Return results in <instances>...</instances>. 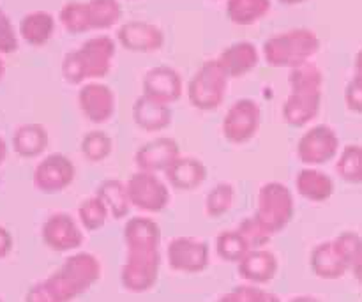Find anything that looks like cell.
<instances>
[{"mask_svg": "<svg viewBox=\"0 0 362 302\" xmlns=\"http://www.w3.org/2000/svg\"><path fill=\"white\" fill-rule=\"evenodd\" d=\"M226 296H228L230 302H281L276 294L267 292L257 285L235 286Z\"/></svg>", "mask_w": 362, "mask_h": 302, "instance_id": "d590c367", "label": "cell"}, {"mask_svg": "<svg viewBox=\"0 0 362 302\" xmlns=\"http://www.w3.org/2000/svg\"><path fill=\"white\" fill-rule=\"evenodd\" d=\"M87 6L92 30H108L115 27L122 18V7L119 0H88Z\"/></svg>", "mask_w": 362, "mask_h": 302, "instance_id": "f1b7e54d", "label": "cell"}, {"mask_svg": "<svg viewBox=\"0 0 362 302\" xmlns=\"http://www.w3.org/2000/svg\"><path fill=\"white\" fill-rule=\"evenodd\" d=\"M59 20L69 34H83L90 32V16H88L87 2H67L59 13Z\"/></svg>", "mask_w": 362, "mask_h": 302, "instance_id": "1f68e13d", "label": "cell"}, {"mask_svg": "<svg viewBox=\"0 0 362 302\" xmlns=\"http://www.w3.org/2000/svg\"><path fill=\"white\" fill-rule=\"evenodd\" d=\"M339 179L349 184H362V145H349L343 149L336 163Z\"/></svg>", "mask_w": 362, "mask_h": 302, "instance_id": "d6a6232c", "label": "cell"}, {"mask_svg": "<svg viewBox=\"0 0 362 302\" xmlns=\"http://www.w3.org/2000/svg\"><path fill=\"white\" fill-rule=\"evenodd\" d=\"M235 202V187L232 182H218L205 198V216L218 219L228 214Z\"/></svg>", "mask_w": 362, "mask_h": 302, "instance_id": "f546056e", "label": "cell"}, {"mask_svg": "<svg viewBox=\"0 0 362 302\" xmlns=\"http://www.w3.org/2000/svg\"><path fill=\"white\" fill-rule=\"evenodd\" d=\"M172 110L168 105L154 101L141 94L133 105V120L145 133H159L172 124Z\"/></svg>", "mask_w": 362, "mask_h": 302, "instance_id": "603a6c76", "label": "cell"}, {"mask_svg": "<svg viewBox=\"0 0 362 302\" xmlns=\"http://www.w3.org/2000/svg\"><path fill=\"white\" fill-rule=\"evenodd\" d=\"M13 246H14L13 236H11L9 230L4 228V226L0 225V260L9 257V253L13 251Z\"/></svg>", "mask_w": 362, "mask_h": 302, "instance_id": "b9f144b4", "label": "cell"}, {"mask_svg": "<svg viewBox=\"0 0 362 302\" xmlns=\"http://www.w3.org/2000/svg\"><path fill=\"white\" fill-rule=\"evenodd\" d=\"M141 87L144 95L170 106L182 95V78L173 67L158 66L145 73Z\"/></svg>", "mask_w": 362, "mask_h": 302, "instance_id": "5bb4252c", "label": "cell"}, {"mask_svg": "<svg viewBox=\"0 0 362 302\" xmlns=\"http://www.w3.org/2000/svg\"><path fill=\"white\" fill-rule=\"evenodd\" d=\"M296 191L311 204H324L334 193V180L322 170L306 166L296 175Z\"/></svg>", "mask_w": 362, "mask_h": 302, "instance_id": "cb8c5ba5", "label": "cell"}, {"mask_svg": "<svg viewBox=\"0 0 362 302\" xmlns=\"http://www.w3.org/2000/svg\"><path fill=\"white\" fill-rule=\"evenodd\" d=\"M290 91H322L324 88V73L313 62L290 69Z\"/></svg>", "mask_w": 362, "mask_h": 302, "instance_id": "e575fe53", "label": "cell"}, {"mask_svg": "<svg viewBox=\"0 0 362 302\" xmlns=\"http://www.w3.org/2000/svg\"><path fill=\"white\" fill-rule=\"evenodd\" d=\"M237 230L246 237L251 250H260V248H265L269 244V240H271V236H267V233L260 228V225L255 221L253 216H251V218L243 219L240 225L237 226Z\"/></svg>", "mask_w": 362, "mask_h": 302, "instance_id": "74e56055", "label": "cell"}, {"mask_svg": "<svg viewBox=\"0 0 362 302\" xmlns=\"http://www.w3.org/2000/svg\"><path fill=\"white\" fill-rule=\"evenodd\" d=\"M354 80L362 83V50L356 55V62H354Z\"/></svg>", "mask_w": 362, "mask_h": 302, "instance_id": "7bdbcfd3", "label": "cell"}, {"mask_svg": "<svg viewBox=\"0 0 362 302\" xmlns=\"http://www.w3.org/2000/svg\"><path fill=\"white\" fill-rule=\"evenodd\" d=\"M262 122V110L257 101L243 98L233 103L223 119V137L233 145H244L257 137Z\"/></svg>", "mask_w": 362, "mask_h": 302, "instance_id": "9c48e42d", "label": "cell"}, {"mask_svg": "<svg viewBox=\"0 0 362 302\" xmlns=\"http://www.w3.org/2000/svg\"><path fill=\"white\" fill-rule=\"evenodd\" d=\"M4 73H6V64H4L2 57H0V80L4 78Z\"/></svg>", "mask_w": 362, "mask_h": 302, "instance_id": "c3c4849f", "label": "cell"}, {"mask_svg": "<svg viewBox=\"0 0 362 302\" xmlns=\"http://www.w3.org/2000/svg\"><path fill=\"white\" fill-rule=\"evenodd\" d=\"M110 218V212L101 198L90 197L78 205V219L83 230L87 232H98L106 225Z\"/></svg>", "mask_w": 362, "mask_h": 302, "instance_id": "836d02e7", "label": "cell"}, {"mask_svg": "<svg viewBox=\"0 0 362 302\" xmlns=\"http://www.w3.org/2000/svg\"><path fill=\"white\" fill-rule=\"evenodd\" d=\"M218 302H230V299H228V296H223L221 299H219Z\"/></svg>", "mask_w": 362, "mask_h": 302, "instance_id": "681fc988", "label": "cell"}, {"mask_svg": "<svg viewBox=\"0 0 362 302\" xmlns=\"http://www.w3.org/2000/svg\"><path fill=\"white\" fill-rule=\"evenodd\" d=\"M81 154L90 163H101L108 159L113 152V140L108 133L101 129H92L85 133L80 144Z\"/></svg>", "mask_w": 362, "mask_h": 302, "instance_id": "4dcf8cb0", "label": "cell"}, {"mask_svg": "<svg viewBox=\"0 0 362 302\" xmlns=\"http://www.w3.org/2000/svg\"><path fill=\"white\" fill-rule=\"evenodd\" d=\"M345 103L350 112L362 113V83L356 81L354 78L345 88Z\"/></svg>", "mask_w": 362, "mask_h": 302, "instance_id": "ab89813d", "label": "cell"}, {"mask_svg": "<svg viewBox=\"0 0 362 302\" xmlns=\"http://www.w3.org/2000/svg\"><path fill=\"white\" fill-rule=\"evenodd\" d=\"M296 214V200L288 186L283 182H265L258 190L255 221L267 236L283 232Z\"/></svg>", "mask_w": 362, "mask_h": 302, "instance_id": "5b68a950", "label": "cell"}, {"mask_svg": "<svg viewBox=\"0 0 362 302\" xmlns=\"http://www.w3.org/2000/svg\"><path fill=\"white\" fill-rule=\"evenodd\" d=\"M74 177H76V166L73 159L55 152V154L45 156L35 165L32 182L35 190L41 193L55 194L67 190L74 182Z\"/></svg>", "mask_w": 362, "mask_h": 302, "instance_id": "30bf717a", "label": "cell"}, {"mask_svg": "<svg viewBox=\"0 0 362 302\" xmlns=\"http://www.w3.org/2000/svg\"><path fill=\"white\" fill-rule=\"evenodd\" d=\"M115 53V41L108 35H95L87 39L80 48L64 55V80L69 85H81L87 80L105 78L112 71Z\"/></svg>", "mask_w": 362, "mask_h": 302, "instance_id": "3957f363", "label": "cell"}, {"mask_svg": "<svg viewBox=\"0 0 362 302\" xmlns=\"http://www.w3.org/2000/svg\"><path fill=\"white\" fill-rule=\"evenodd\" d=\"M166 258L172 271L184 274H198L209 267L211 251L209 244L198 237H175L168 243Z\"/></svg>", "mask_w": 362, "mask_h": 302, "instance_id": "8fae6325", "label": "cell"}, {"mask_svg": "<svg viewBox=\"0 0 362 302\" xmlns=\"http://www.w3.org/2000/svg\"><path fill=\"white\" fill-rule=\"evenodd\" d=\"M339 137L327 124L310 127L297 141V158L303 165L317 166L327 165L338 156Z\"/></svg>", "mask_w": 362, "mask_h": 302, "instance_id": "ba28073f", "label": "cell"}, {"mask_svg": "<svg viewBox=\"0 0 362 302\" xmlns=\"http://www.w3.org/2000/svg\"><path fill=\"white\" fill-rule=\"evenodd\" d=\"M218 60L230 78H243L258 66L260 53L253 42L239 41L223 50Z\"/></svg>", "mask_w": 362, "mask_h": 302, "instance_id": "7402d4cb", "label": "cell"}, {"mask_svg": "<svg viewBox=\"0 0 362 302\" xmlns=\"http://www.w3.org/2000/svg\"><path fill=\"white\" fill-rule=\"evenodd\" d=\"M78 106L88 122L103 126L115 115V92L108 85L99 83V81L85 83L78 92Z\"/></svg>", "mask_w": 362, "mask_h": 302, "instance_id": "4fadbf2b", "label": "cell"}, {"mask_svg": "<svg viewBox=\"0 0 362 302\" xmlns=\"http://www.w3.org/2000/svg\"><path fill=\"white\" fill-rule=\"evenodd\" d=\"M322 108V91H290L283 105V120L290 127H306L318 117Z\"/></svg>", "mask_w": 362, "mask_h": 302, "instance_id": "e0dca14e", "label": "cell"}, {"mask_svg": "<svg viewBox=\"0 0 362 302\" xmlns=\"http://www.w3.org/2000/svg\"><path fill=\"white\" fill-rule=\"evenodd\" d=\"M55 34V18L48 11H32L20 21V37L27 45L45 46Z\"/></svg>", "mask_w": 362, "mask_h": 302, "instance_id": "d4e9b609", "label": "cell"}, {"mask_svg": "<svg viewBox=\"0 0 362 302\" xmlns=\"http://www.w3.org/2000/svg\"><path fill=\"white\" fill-rule=\"evenodd\" d=\"M18 50V34L11 18L0 9V55H11Z\"/></svg>", "mask_w": 362, "mask_h": 302, "instance_id": "f35d334b", "label": "cell"}, {"mask_svg": "<svg viewBox=\"0 0 362 302\" xmlns=\"http://www.w3.org/2000/svg\"><path fill=\"white\" fill-rule=\"evenodd\" d=\"M25 302H55L42 281H37L28 289L27 296H25Z\"/></svg>", "mask_w": 362, "mask_h": 302, "instance_id": "60d3db41", "label": "cell"}, {"mask_svg": "<svg viewBox=\"0 0 362 302\" xmlns=\"http://www.w3.org/2000/svg\"><path fill=\"white\" fill-rule=\"evenodd\" d=\"M288 302H320V301L313 296H297L293 297V299H290Z\"/></svg>", "mask_w": 362, "mask_h": 302, "instance_id": "bcb514c9", "label": "cell"}, {"mask_svg": "<svg viewBox=\"0 0 362 302\" xmlns=\"http://www.w3.org/2000/svg\"><path fill=\"white\" fill-rule=\"evenodd\" d=\"M41 239L57 253H69L83 246V230L67 212H53L41 226Z\"/></svg>", "mask_w": 362, "mask_h": 302, "instance_id": "7c38bea8", "label": "cell"}, {"mask_svg": "<svg viewBox=\"0 0 362 302\" xmlns=\"http://www.w3.org/2000/svg\"><path fill=\"white\" fill-rule=\"evenodd\" d=\"M126 187L131 207L138 209L140 212H147V214L163 212L170 205V200H172L170 186L165 180L159 179L158 173L140 172L138 170L129 177Z\"/></svg>", "mask_w": 362, "mask_h": 302, "instance_id": "52a82bcc", "label": "cell"}, {"mask_svg": "<svg viewBox=\"0 0 362 302\" xmlns=\"http://www.w3.org/2000/svg\"><path fill=\"white\" fill-rule=\"evenodd\" d=\"M230 76L218 59L207 60L187 83V99L191 106L202 112H212L223 105L228 91Z\"/></svg>", "mask_w": 362, "mask_h": 302, "instance_id": "8992f818", "label": "cell"}, {"mask_svg": "<svg viewBox=\"0 0 362 302\" xmlns=\"http://www.w3.org/2000/svg\"><path fill=\"white\" fill-rule=\"evenodd\" d=\"M250 251V243L237 228L221 232L216 239V253L223 262H228V264H239Z\"/></svg>", "mask_w": 362, "mask_h": 302, "instance_id": "83f0119b", "label": "cell"}, {"mask_svg": "<svg viewBox=\"0 0 362 302\" xmlns=\"http://www.w3.org/2000/svg\"><path fill=\"white\" fill-rule=\"evenodd\" d=\"M166 182L177 191H194L207 179V168L193 156H179L165 172Z\"/></svg>", "mask_w": 362, "mask_h": 302, "instance_id": "d6986e66", "label": "cell"}, {"mask_svg": "<svg viewBox=\"0 0 362 302\" xmlns=\"http://www.w3.org/2000/svg\"><path fill=\"white\" fill-rule=\"evenodd\" d=\"M117 39L126 50L134 53L158 52L165 45L161 28L148 21H127L117 30Z\"/></svg>", "mask_w": 362, "mask_h": 302, "instance_id": "2e32d148", "label": "cell"}, {"mask_svg": "<svg viewBox=\"0 0 362 302\" xmlns=\"http://www.w3.org/2000/svg\"><path fill=\"white\" fill-rule=\"evenodd\" d=\"M334 243L343 253V257L349 260L350 269H352L354 262L362 255V237L356 232H343L336 237Z\"/></svg>", "mask_w": 362, "mask_h": 302, "instance_id": "8d00e7d4", "label": "cell"}, {"mask_svg": "<svg viewBox=\"0 0 362 302\" xmlns=\"http://www.w3.org/2000/svg\"><path fill=\"white\" fill-rule=\"evenodd\" d=\"M7 154H9V147H7V141L0 137V166L6 163Z\"/></svg>", "mask_w": 362, "mask_h": 302, "instance_id": "f6af8a7d", "label": "cell"}, {"mask_svg": "<svg viewBox=\"0 0 362 302\" xmlns=\"http://www.w3.org/2000/svg\"><path fill=\"white\" fill-rule=\"evenodd\" d=\"M279 2L286 4V6H297V4H303L306 2V0H279Z\"/></svg>", "mask_w": 362, "mask_h": 302, "instance_id": "7dc6e473", "label": "cell"}, {"mask_svg": "<svg viewBox=\"0 0 362 302\" xmlns=\"http://www.w3.org/2000/svg\"><path fill=\"white\" fill-rule=\"evenodd\" d=\"M311 271L320 279H339L350 269L349 260L343 257L334 239L322 243L313 248L310 257Z\"/></svg>", "mask_w": 362, "mask_h": 302, "instance_id": "ffe728a7", "label": "cell"}, {"mask_svg": "<svg viewBox=\"0 0 362 302\" xmlns=\"http://www.w3.org/2000/svg\"><path fill=\"white\" fill-rule=\"evenodd\" d=\"M95 197L101 198L103 204L108 209L110 216L113 219H124L127 218L131 211V202L127 197V187L126 182H122L120 179H105L99 184L98 191H95Z\"/></svg>", "mask_w": 362, "mask_h": 302, "instance_id": "484cf974", "label": "cell"}, {"mask_svg": "<svg viewBox=\"0 0 362 302\" xmlns=\"http://www.w3.org/2000/svg\"><path fill=\"white\" fill-rule=\"evenodd\" d=\"M180 156V147L173 138L161 137L147 141L134 152V165L140 172H166L170 165Z\"/></svg>", "mask_w": 362, "mask_h": 302, "instance_id": "9a60e30c", "label": "cell"}, {"mask_svg": "<svg viewBox=\"0 0 362 302\" xmlns=\"http://www.w3.org/2000/svg\"><path fill=\"white\" fill-rule=\"evenodd\" d=\"M278 258L272 251L264 250H251L243 260L237 264V272L244 281L250 285H265L271 283L278 274Z\"/></svg>", "mask_w": 362, "mask_h": 302, "instance_id": "ac0fdd59", "label": "cell"}, {"mask_svg": "<svg viewBox=\"0 0 362 302\" xmlns=\"http://www.w3.org/2000/svg\"><path fill=\"white\" fill-rule=\"evenodd\" d=\"M101 278V262L87 251H80L64 260V264L42 279V285L55 302H73L83 296Z\"/></svg>", "mask_w": 362, "mask_h": 302, "instance_id": "7a4b0ae2", "label": "cell"}, {"mask_svg": "<svg viewBox=\"0 0 362 302\" xmlns=\"http://www.w3.org/2000/svg\"><path fill=\"white\" fill-rule=\"evenodd\" d=\"M0 302H2V301H0Z\"/></svg>", "mask_w": 362, "mask_h": 302, "instance_id": "f907efd6", "label": "cell"}, {"mask_svg": "<svg viewBox=\"0 0 362 302\" xmlns=\"http://www.w3.org/2000/svg\"><path fill=\"white\" fill-rule=\"evenodd\" d=\"M320 50V39L310 28H292L264 42V59L271 67H296L311 62Z\"/></svg>", "mask_w": 362, "mask_h": 302, "instance_id": "277c9868", "label": "cell"}, {"mask_svg": "<svg viewBox=\"0 0 362 302\" xmlns=\"http://www.w3.org/2000/svg\"><path fill=\"white\" fill-rule=\"evenodd\" d=\"M352 272H354V276H356L357 281L362 285V255L352 264Z\"/></svg>", "mask_w": 362, "mask_h": 302, "instance_id": "ee69618b", "label": "cell"}, {"mask_svg": "<svg viewBox=\"0 0 362 302\" xmlns=\"http://www.w3.org/2000/svg\"><path fill=\"white\" fill-rule=\"evenodd\" d=\"M48 131L42 124L37 122L21 124L13 131V137H11V147H13L14 154L23 159H34L42 156L48 149Z\"/></svg>", "mask_w": 362, "mask_h": 302, "instance_id": "44dd1931", "label": "cell"}, {"mask_svg": "<svg viewBox=\"0 0 362 302\" xmlns=\"http://www.w3.org/2000/svg\"><path fill=\"white\" fill-rule=\"evenodd\" d=\"M271 0H228L226 16L233 25L250 27L271 13Z\"/></svg>", "mask_w": 362, "mask_h": 302, "instance_id": "4316f807", "label": "cell"}, {"mask_svg": "<svg viewBox=\"0 0 362 302\" xmlns=\"http://www.w3.org/2000/svg\"><path fill=\"white\" fill-rule=\"evenodd\" d=\"M126 260L120 271V283L131 294L151 292L159 278L161 267V230L154 219L134 216L124 226Z\"/></svg>", "mask_w": 362, "mask_h": 302, "instance_id": "6da1fadb", "label": "cell"}]
</instances>
